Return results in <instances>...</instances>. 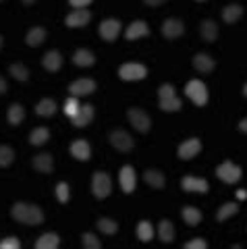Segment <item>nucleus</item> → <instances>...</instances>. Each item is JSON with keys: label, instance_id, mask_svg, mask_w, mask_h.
Returning <instances> with one entry per match:
<instances>
[{"label": "nucleus", "instance_id": "4c0bfd02", "mask_svg": "<svg viewBox=\"0 0 247 249\" xmlns=\"http://www.w3.org/2000/svg\"><path fill=\"white\" fill-rule=\"evenodd\" d=\"M81 241H83V247H88V249H100V247H102V243L98 241V237L91 235V232H86Z\"/></svg>", "mask_w": 247, "mask_h": 249}, {"label": "nucleus", "instance_id": "f704fd0d", "mask_svg": "<svg viewBox=\"0 0 247 249\" xmlns=\"http://www.w3.org/2000/svg\"><path fill=\"white\" fill-rule=\"evenodd\" d=\"M9 71H11V75H13L17 81H27V79H29L27 67H25V65H21V62H17V65H11Z\"/></svg>", "mask_w": 247, "mask_h": 249}, {"label": "nucleus", "instance_id": "b1692460", "mask_svg": "<svg viewBox=\"0 0 247 249\" xmlns=\"http://www.w3.org/2000/svg\"><path fill=\"white\" fill-rule=\"evenodd\" d=\"M241 15H243V6H239V4H229L222 9V19H225L227 23H235L241 19Z\"/></svg>", "mask_w": 247, "mask_h": 249}, {"label": "nucleus", "instance_id": "de8ad7c7", "mask_svg": "<svg viewBox=\"0 0 247 249\" xmlns=\"http://www.w3.org/2000/svg\"><path fill=\"white\" fill-rule=\"evenodd\" d=\"M239 129H241L243 133H247V119H243L241 123H239Z\"/></svg>", "mask_w": 247, "mask_h": 249}, {"label": "nucleus", "instance_id": "2eb2a0df", "mask_svg": "<svg viewBox=\"0 0 247 249\" xmlns=\"http://www.w3.org/2000/svg\"><path fill=\"white\" fill-rule=\"evenodd\" d=\"M181 185H183V189L189 191V193H208V181H206V178L185 177Z\"/></svg>", "mask_w": 247, "mask_h": 249}, {"label": "nucleus", "instance_id": "4468645a", "mask_svg": "<svg viewBox=\"0 0 247 249\" xmlns=\"http://www.w3.org/2000/svg\"><path fill=\"white\" fill-rule=\"evenodd\" d=\"M42 65H44L46 71L56 73L58 69L63 67V56H60V52H58V50H50V52H46V54H44Z\"/></svg>", "mask_w": 247, "mask_h": 249}, {"label": "nucleus", "instance_id": "20e7f679", "mask_svg": "<svg viewBox=\"0 0 247 249\" xmlns=\"http://www.w3.org/2000/svg\"><path fill=\"white\" fill-rule=\"evenodd\" d=\"M121 79L125 81H141L145 75H148V71H145V67L140 65V62H127V65L121 67Z\"/></svg>", "mask_w": 247, "mask_h": 249}, {"label": "nucleus", "instance_id": "6e6552de", "mask_svg": "<svg viewBox=\"0 0 247 249\" xmlns=\"http://www.w3.org/2000/svg\"><path fill=\"white\" fill-rule=\"evenodd\" d=\"M91 121H94V106L91 104L79 106V110L71 116V123L75 124V127H88Z\"/></svg>", "mask_w": 247, "mask_h": 249}, {"label": "nucleus", "instance_id": "aec40b11", "mask_svg": "<svg viewBox=\"0 0 247 249\" xmlns=\"http://www.w3.org/2000/svg\"><path fill=\"white\" fill-rule=\"evenodd\" d=\"M34 168L40 170L44 175H50L52 168H54V162H52V156L50 154H37L34 158Z\"/></svg>", "mask_w": 247, "mask_h": 249}, {"label": "nucleus", "instance_id": "473e14b6", "mask_svg": "<svg viewBox=\"0 0 247 249\" xmlns=\"http://www.w3.org/2000/svg\"><path fill=\"white\" fill-rule=\"evenodd\" d=\"M23 119H25V110H23L21 104H13L9 108V123L11 124H21Z\"/></svg>", "mask_w": 247, "mask_h": 249}, {"label": "nucleus", "instance_id": "864d4df0", "mask_svg": "<svg viewBox=\"0 0 247 249\" xmlns=\"http://www.w3.org/2000/svg\"><path fill=\"white\" fill-rule=\"evenodd\" d=\"M0 2H2V0H0Z\"/></svg>", "mask_w": 247, "mask_h": 249}, {"label": "nucleus", "instance_id": "5701e85b", "mask_svg": "<svg viewBox=\"0 0 247 249\" xmlns=\"http://www.w3.org/2000/svg\"><path fill=\"white\" fill-rule=\"evenodd\" d=\"M73 62H75V65H79V67H91L96 62V56L89 50L81 48V50H77L73 54Z\"/></svg>", "mask_w": 247, "mask_h": 249}, {"label": "nucleus", "instance_id": "58836bf2", "mask_svg": "<svg viewBox=\"0 0 247 249\" xmlns=\"http://www.w3.org/2000/svg\"><path fill=\"white\" fill-rule=\"evenodd\" d=\"M77 110H79V102H77V96H71V98H69L67 102H65V114L69 116V119H71V116H73Z\"/></svg>", "mask_w": 247, "mask_h": 249}, {"label": "nucleus", "instance_id": "bb28decb", "mask_svg": "<svg viewBox=\"0 0 247 249\" xmlns=\"http://www.w3.org/2000/svg\"><path fill=\"white\" fill-rule=\"evenodd\" d=\"M158 235H160V239L164 241V243H173V239H175V229H173V222L162 220V222L158 224Z\"/></svg>", "mask_w": 247, "mask_h": 249}, {"label": "nucleus", "instance_id": "39448f33", "mask_svg": "<svg viewBox=\"0 0 247 249\" xmlns=\"http://www.w3.org/2000/svg\"><path fill=\"white\" fill-rule=\"evenodd\" d=\"M129 121L131 124H133V129H137L140 133H148L150 127H152V121H150V116L145 114L143 110H140V108H129Z\"/></svg>", "mask_w": 247, "mask_h": 249}, {"label": "nucleus", "instance_id": "7ed1b4c3", "mask_svg": "<svg viewBox=\"0 0 247 249\" xmlns=\"http://www.w3.org/2000/svg\"><path fill=\"white\" fill-rule=\"evenodd\" d=\"M185 93L191 98V102L197 104V106H204L208 102V89L206 85L199 81V79H194L187 83V88H185Z\"/></svg>", "mask_w": 247, "mask_h": 249}, {"label": "nucleus", "instance_id": "dca6fc26", "mask_svg": "<svg viewBox=\"0 0 247 249\" xmlns=\"http://www.w3.org/2000/svg\"><path fill=\"white\" fill-rule=\"evenodd\" d=\"M121 187L125 193H133L135 189V170L133 166H123L121 168Z\"/></svg>", "mask_w": 247, "mask_h": 249}, {"label": "nucleus", "instance_id": "a18cd8bd", "mask_svg": "<svg viewBox=\"0 0 247 249\" xmlns=\"http://www.w3.org/2000/svg\"><path fill=\"white\" fill-rule=\"evenodd\" d=\"M143 2L148 4V6H160V4H164L166 0H143Z\"/></svg>", "mask_w": 247, "mask_h": 249}, {"label": "nucleus", "instance_id": "f8f14e48", "mask_svg": "<svg viewBox=\"0 0 247 249\" xmlns=\"http://www.w3.org/2000/svg\"><path fill=\"white\" fill-rule=\"evenodd\" d=\"M119 31H121V23L117 19H106V21H102V25H100V36H102L106 42L117 40Z\"/></svg>", "mask_w": 247, "mask_h": 249}, {"label": "nucleus", "instance_id": "3c124183", "mask_svg": "<svg viewBox=\"0 0 247 249\" xmlns=\"http://www.w3.org/2000/svg\"><path fill=\"white\" fill-rule=\"evenodd\" d=\"M2 42H4V40H2V36H0V48H2Z\"/></svg>", "mask_w": 247, "mask_h": 249}, {"label": "nucleus", "instance_id": "7c9ffc66", "mask_svg": "<svg viewBox=\"0 0 247 249\" xmlns=\"http://www.w3.org/2000/svg\"><path fill=\"white\" fill-rule=\"evenodd\" d=\"M137 237H140V241H143V243L152 241V237H154V229H152V224H150L148 220H141L140 224H137Z\"/></svg>", "mask_w": 247, "mask_h": 249}, {"label": "nucleus", "instance_id": "e433bc0d", "mask_svg": "<svg viewBox=\"0 0 247 249\" xmlns=\"http://www.w3.org/2000/svg\"><path fill=\"white\" fill-rule=\"evenodd\" d=\"M15 160V152L11 150L9 145H0V166H9L11 162Z\"/></svg>", "mask_w": 247, "mask_h": 249}, {"label": "nucleus", "instance_id": "393cba45", "mask_svg": "<svg viewBox=\"0 0 247 249\" xmlns=\"http://www.w3.org/2000/svg\"><path fill=\"white\" fill-rule=\"evenodd\" d=\"M44 40H46V29L44 27H34L27 34V37H25L27 46H32V48H37V46H40Z\"/></svg>", "mask_w": 247, "mask_h": 249}, {"label": "nucleus", "instance_id": "09e8293b", "mask_svg": "<svg viewBox=\"0 0 247 249\" xmlns=\"http://www.w3.org/2000/svg\"><path fill=\"white\" fill-rule=\"evenodd\" d=\"M35 0H23V4H34Z\"/></svg>", "mask_w": 247, "mask_h": 249}, {"label": "nucleus", "instance_id": "c03bdc74", "mask_svg": "<svg viewBox=\"0 0 247 249\" xmlns=\"http://www.w3.org/2000/svg\"><path fill=\"white\" fill-rule=\"evenodd\" d=\"M69 2H71V6H75V9H86L91 0H69Z\"/></svg>", "mask_w": 247, "mask_h": 249}, {"label": "nucleus", "instance_id": "8fccbe9b", "mask_svg": "<svg viewBox=\"0 0 247 249\" xmlns=\"http://www.w3.org/2000/svg\"><path fill=\"white\" fill-rule=\"evenodd\" d=\"M243 96L247 98V83H245V88H243Z\"/></svg>", "mask_w": 247, "mask_h": 249}, {"label": "nucleus", "instance_id": "603ef678", "mask_svg": "<svg viewBox=\"0 0 247 249\" xmlns=\"http://www.w3.org/2000/svg\"><path fill=\"white\" fill-rule=\"evenodd\" d=\"M197 2H204V0H197Z\"/></svg>", "mask_w": 247, "mask_h": 249}, {"label": "nucleus", "instance_id": "37998d69", "mask_svg": "<svg viewBox=\"0 0 247 249\" xmlns=\"http://www.w3.org/2000/svg\"><path fill=\"white\" fill-rule=\"evenodd\" d=\"M208 243L204 239H194V241H189L187 245H185V249H206Z\"/></svg>", "mask_w": 247, "mask_h": 249}, {"label": "nucleus", "instance_id": "4be33fe9", "mask_svg": "<svg viewBox=\"0 0 247 249\" xmlns=\"http://www.w3.org/2000/svg\"><path fill=\"white\" fill-rule=\"evenodd\" d=\"M58 245H60V239H58L56 232H46V235H42L35 241L37 249H56Z\"/></svg>", "mask_w": 247, "mask_h": 249}, {"label": "nucleus", "instance_id": "a19ab883", "mask_svg": "<svg viewBox=\"0 0 247 249\" xmlns=\"http://www.w3.org/2000/svg\"><path fill=\"white\" fill-rule=\"evenodd\" d=\"M19 247H21V241L15 237H6L4 241H0V249H19Z\"/></svg>", "mask_w": 247, "mask_h": 249}, {"label": "nucleus", "instance_id": "ddd939ff", "mask_svg": "<svg viewBox=\"0 0 247 249\" xmlns=\"http://www.w3.org/2000/svg\"><path fill=\"white\" fill-rule=\"evenodd\" d=\"M89 19H91V15L88 9H75L73 13L67 15V25L69 27H83L89 23Z\"/></svg>", "mask_w": 247, "mask_h": 249}, {"label": "nucleus", "instance_id": "1a4fd4ad", "mask_svg": "<svg viewBox=\"0 0 247 249\" xmlns=\"http://www.w3.org/2000/svg\"><path fill=\"white\" fill-rule=\"evenodd\" d=\"M69 91H71V96H89L91 91H96V81L94 79H77L69 85Z\"/></svg>", "mask_w": 247, "mask_h": 249}, {"label": "nucleus", "instance_id": "49530a36", "mask_svg": "<svg viewBox=\"0 0 247 249\" xmlns=\"http://www.w3.org/2000/svg\"><path fill=\"white\" fill-rule=\"evenodd\" d=\"M6 89H9V88H6V81L2 79V77H0V96H2V93H6Z\"/></svg>", "mask_w": 247, "mask_h": 249}, {"label": "nucleus", "instance_id": "cd10ccee", "mask_svg": "<svg viewBox=\"0 0 247 249\" xmlns=\"http://www.w3.org/2000/svg\"><path fill=\"white\" fill-rule=\"evenodd\" d=\"M183 220L189 224V227H195V224H199V220H202V212H199L197 208H183Z\"/></svg>", "mask_w": 247, "mask_h": 249}, {"label": "nucleus", "instance_id": "2f4dec72", "mask_svg": "<svg viewBox=\"0 0 247 249\" xmlns=\"http://www.w3.org/2000/svg\"><path fill=\"white\" fill-rule=\"evenodd\" d=\"M160 108H162L164 112H176V110H181V100L176 98V96L162 98V100H160Z\"/></svg>", "mask_w": 247, "mask_h": 249}, {"label": "nucleus", "instance_id": "c85d7f7f", "mask_svg": "<svg viewBox=\"0 0 247 249\" xmlns=\"http://www.w3.org/2000/svg\"><path fill=\"white\" fill-rule=\"evenodd\" d=\"M48 137H50L48 129H46V127H37V129L32 131V135H29V143H32V145H44L46 142H48Z\"/></svg>", "mask_w": 247, "mask_h": 249}, {"label": "nucleus", "instance_id": "a878e982", "mask_svg": "<svg viewBox=\"0 0 247 249\" xmlns=\"http://www.w3.org/2000/svg\"><path fill=\"white\" fill-rule=\"evenodd\" d=\"M143 181L152 187H156V189H162V187H164V175H162L160 170H145Z\"/></svg>", "mask_w": 247, "mask_h": 249}, {"label": "nucleus", "instance_id": "423d86ee", "mask_svg": "<svg viewBox=\"0 0 247 249\" xmlns=\"http://www.w3.org/2000/svg\"><path fill=\"white\" fill-rule=\"evenodd\" d=\"M216 175H218L220 181H225V183H237L239 178H241V168H239L237 164H233V162H222V164L216 168Z\"/></svg>", "mask_w": 247, "mask_h": 249}, {"label": "nucleus", "instance_id": "ea45409f", "mask_svg": "<svg viewBox=\"0 0 247 249\" xmlns=\"http://www.w3.org/2000/svg\"><path fill=\"white\" fill-rule=\"evenodd\" d=\"M56 197L60 204H67L69 201V185L67 183H58L56 185Z\"/></svg>", "mask_w": 247, "mask_h": 249}, {"label": "nucleus", "instance_id": "72a5a7b5", "mask_svg": "<svg viewBox=\"0 0 247 249\" xmlns=\"http://www.w3.org/2000/svg\"><path fill=\"white\" fill-rule=\"evenodd\" d=\"M98 229L104 232V235H114L119 231V224L112 220V218H100L98 220Z\"/></svg>", "mask_w": 247, "mask_h": 249}, {"label": "nucleus", "instance_id": "9b49d317", "mask_svg": "<svg viewBox=\"0 0 247 249\" xmlns=\"http://www.w3.org/2000/svg\"><path fill=\"white\" fill-rule=\"evenodd\" d=\"M183 31H185V25L179 19H166L162 23V36L168 37V40H175V37L183 36Z\"/></svg>", "mask_w": 247, "mask_h": 249}, {"label": "nucleus", "instance_id": "6ab92c4d", "mask_svg": "<svg viewBox=\"0 0 247 249\" xmlns=\"http://www.w3.org/2000/svg\"><path fill=\"white\" fill-rule=\"evenodd\" d=\"M194 67L197 69L199 73H212L214 71V58H210L204 52H199V54L194 56Z\"/></svg>", "mask_w": 247, "mask_h": 249}, {"label": "nucleus", "instance_id": "a211bd4d", "mask_svg": "<svg viewBox=\"0 0 247 249\" xmlns=\"http://www.w3.org/2000/svg\"><path fill=\"white\" fill-rule=\"evenodd\" d=\"M150 34L148 25H145V21H133L129 25V29L125 31V37L127 40H137V37H145Z\"/></svg>", "mask_w": 247, "mask_h": 249}, {"label": "nucleus", "instance_id": "9d476101", "mask_svg": "<svg viewBox=\"0 0 247 249\" xmlns=\"http://www.w3.org/2000/svg\"><path fill=\"white\" fill-rule=\"evenodd\" d=\"M199 150H202V142H199L197 137H191V139H187V142H183L179 145V158L181 160H191L195 154H199Z\"/></svg>", "mask_w": 247, "mask_h": 249}, {"label": "nucleus", "instance_id": "412c9836", "mask_svg": "<svg viewBox=\"0 0 247 249\" xmlns=\"http://www.w3.org/2000/svg\"><path fill=\"white\" fill-rule=\"evenodd\" d=\"M199 34H202L206 42H214L216 36H218V25H216L212 19H206V21H202V25H199Z\"/></svg>", "mask_w": 247, "mask_h": 249}, {"label": "nucleus", "instance_id": "f03ea898", "mask_svg": "<svg viewBox=\"0 0 247 249\" xmlns=\"http://www.w3.org/2000/svg\"><path fill=\"white\" fill-rule=\"evenodd\" d=\"M110 189H112V181L106 173H96L94 175V181H91V191L98 199H104L110 196Z\"/></svg>", "mask_w": 247, "mask_h": 249}, {"label": "nucleus", "instance_id": "79ce46f5", "mask_svg": "<svg viewBox=\"0 0 247 249\" xmlns=\"http://www.w3.org/2000/svg\"><path fill=\"white\" fill-rule=\"evenodd\" d=\"M158 96H160V100L162 98H171V96H175V88L171 83H164V85H160V89H158Z\"/></svg>", "mask_w": 247, "mask_h": 249}, {"label": "nucleus", "instance_id": "c756f323", "mask_svg": "<svg viewBox=\"0 0 247 249\" xmlns=\"http://www.w3.org/2000/svg\"><path fill=\"white\" fill-rule=\"evenodd\" d=\"M35 112L40 116H52L54 112H56V102L50 100V98H46V100H42V102L35 106Z\"/></svg>", "mask_w": 247, "mask_h": 249}, {"label": "nucleus", "instance_id": "c9c22d12", "mask_svg": "<svg viewBox=\"0 0 247 249\" xmlns=\"http://www.w3.org/2000/svg\"><path fill=\"white\" fill-rule=\"evenodd\" d=\"M237 210H239L237 204H225V206L218 210V214H216V220H218V222H225L227 218H230V216L237 214Z\"/></svg>", "mask_w": 247, "mask_h": 249}, {"label": "nucleus", "instance_id": "f257e3e1", "mask_svg": "<svg viewBox=\"0 0 247 249\" xmlns=\"http://www.w3.org/2000/svg\"><path fill=\"white\" fill-rule=\"evenodd\" d=\"M11 216L17 222L32 224V227H37V224L44 222V212H42V210L37 206H32V204H23V201H17V204L13 206Z\"/></svg>", "mask_w": 247, "mask_h": 249}, {"label": "nucleus", "instance_id": "0eeeda50", "mask_svg": "<svg viewBox=\"0 0 247 249\" xmlns=\"http://www.w3.org/2000/svg\"><path fill=\"white\" fill-rule=\"evenodd\" d=\"M110 143L117 147L119 152H131L133 150V139H131V135L127 133V131H112L110 133Z\"/></svg>", "mask_w": 247, "mask_h": 249}, {"label": "nucleus", "instance_id": "f3484780", "mask_svg": "<svg viewBox=\"0 0 247 249\" xmlns=\"http://www.w3.org/2000/svg\"><path fill=\"white\" fill-rule=\"evenodd\" d=\"M71 154H73V158L86 162L91 156V147H89L88 142H83V139H75V142L71 143Z\"/></svg>", "mask_w": 247, "mask_h": 249}]
</instances>
